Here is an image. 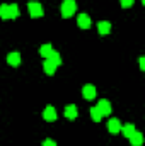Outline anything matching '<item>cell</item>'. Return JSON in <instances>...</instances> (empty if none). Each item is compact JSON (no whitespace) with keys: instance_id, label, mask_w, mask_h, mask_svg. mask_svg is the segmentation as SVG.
I'll list each match as a JSON object with an SVG mask.
<instances>
[{"instance_id":"cell-15","label":"cell","mask_w":145,"mask_h":146,"mask_svg":"<svg viewBox=\"0 0 145 146\" xmlns=\"http://www.w3.org/2000/svg\"><path fill=\"white\" fill-rule=\"evenodd\" d=\"M121 133H123L126 138H130V136L135 133V126H133V124H125V126H121Z\"/></svg>"},{"instance_id":"cell-12","label":"cell","mask_w":145,"mask_h":146,"mask_svg":"<svg viewBox=\"0 0 145 146\" xmlns=\"http://www.w3.org/2000/svg\"><path fill=\"white\" fill-rule=\"evenodd\" d=\"M65 117H67V119H75V117H77V107H75L73 104H68V106L65 107Z\"/></svg>"},{"instance_id":"cell-7","label":"cell","mask_w":145,"mask_h":146,"mask_svg":"<svg viewBox=\"0 0 145 146\" xmlns=\"http://www.w3.org/2000/svg\"><path fill=\"white\" fill-rule=\"evenodd\" d=\"M7 63L12 65V66H19V63H21V54H19L17 51L9 53V54H7Z\"/></svg>"},{"instance_id":"cell-17","label":"cell","mask_w":145,"mask_h":146,"mask_svg":"<svg viewBox=\"0 0 145 146\" xmlns=\"http://www.w3.org/2000/svg\"><path fill=\"white\" fill-rule=\"evenodd\" d=\"M0 17L3 21H9V5L7 3H2L0 5Z\"/></svg>"},{"instance_id":"cell-8","label":"cell","mask_w":145,"mask_h":146,"mask_svg":"<svg viewBox=\"0 0 145 146\" xmlns=\"http://www.w3.org/2000/svg\"><path fill=\"white\" fill-rule=\"evenodd\" d=\"M108 131L113 133V134L119 133V131H121V122H119L118 119H109L108 121Z\"/></svg>"},{"instance_id":"cell-13","label":"cell","mask_w":145,"mask_h":146,"mask_svg":"<svg viewBox=\"0 0 145 146\" xmlns=\"http://www.w3.org/2000/svg\"><path fill=\"white\" fill-rule=\"evenodd\" d=\"M46 60L53 61L56 66H60V65H62V58H60V53H58V51H55V49H53V51L48 54V58H46Z\"/></svg>"},{"instance_id":"cell-11","label":"cell","mask_w":145,"mask_h":146,"mask_svg":"<svg viewBox=\"0 0 145 146\" xmlns=\"http://www.w3.org/2000/svg\"><path fill=\"white\" fill-rule=\"evenodd\" d=\"M97 31H99V34H103V36H106L111 33V24L106 22V21H101L99 24H97Z\"/></svg>"},{"instance_id":"cell-19","label":"cell","mask_w":145,"mask_h":146,"mask_svg":"<svg viewBox=\"0 0 145 146\" xmlns=\"http://www.w3.org/2000/svg\"><path fill=\"white\" fill-rule=\"evenodd\" d=\"M119 2H121V7L123 9H128V7H132L135 3V0H119Z\"/></svg>"},{"instance_id":"cell-16","label":"cell","mask_w":145,"mask_h":146,"mask_svg":"<svg viewBox=\"0 0 145 146\" xmlns=\"http://www.w3.org/2000/svg\"><path fill=\"white\" fill-rule=\"evenodd\" d=\"M53 51V48H51V44H43L41 48H39V54L43 56V58H48V54Z\"/></svg>"},{"instance_id":"cell-9","label":"cell","mask_w":145,"mask_h":146,"mask_svg":"<svg viewBox=\"0 0 145 146\" xmlns=\"http://www.w3.org/2000/svg\"><path fill=\"white\" fill-rule=\"evenodd\" d=\"M128 139H130L132 146H142V143H144V134H142V133H138V131H135Z\"/></svg>"},{"instance_id":"cell-14","label":"cell","mask_w":145,"mask_h":146,"mask_svg":"<svg viewBox=\"0 0 145 146\" xmlns=\"http://www.w3.org/2000/svg\"><path fill=\"white\" fill-rule=\"evenodd\" d=\"M19 17V7L17 3H10L9 5V19H17Z\"/></svg>"},{"instance_id":"cell-20","label":"cell","mask_w":145,"mask_h":146,"mask_svg":"<svg viewBox=\"0 0 145 146\" xmlns=\"http://www.w3.org/2000/svg\"><path fill=\"white\" fill-rule=\"evenodd\" d=\"M43 146H56V143H55L53 139H50V138H48V139H44V141H43Z\"/></svg>"},{"instance_id":"cell-18","label":"cell","mask_w":145,"mask_h":146,"mask_svg":"<svg viewBox=\"0 0 145 146\" xmlns=\"http://www.w3.org/2000/svg\"><path fill=\"white\" fill-rule=\"evenodd\" d=\"M91 117H92L94 122H99V121L103 119V115L99 114V110L96 109V107H91Z\"/></svg>"},{"instance_id":"cell-1","label":"cell","mask_w":145,"mask_h":146,"mask_svg":"<svg viewBox=\"0 0 145 146\" xmlns=\"http://www.w3.org/2000/svg\"><path fill=\"white\" fill-rule=\"evenodd\" d=\"M75 10H77V3H75V0H63L62 2V15L63 17H72L73 14H75Z\"/></svg>"},{"instance_id":"cell-5","label":"cell","mask_w":145,"mask_h":146,"mask_svg":"<svg viewBox=\"0 0 145 146\" xmlns=\"http://www.w3.org/2000/svg\"><path fill=\"white\" fill-rule=\"evenodd\" d=\"M77 24H79L80 29H89L91 24H92V21H91V17H89L87 14H79V17H77Z\"/></svg>"},{"instance_id":"cell-4","label":"cell","mask_w":145,"mask_h":146,"mask_svg":"<svg viewBox=\"0 0 145 146\" xmlns=\"http://www.w3.org/2000/svg\"><path fill=\"white\" fill-rule=\"evenodd\" d=\"M43 119H44V121H48V122L56 121V109H55L53 106L44 107V110H43Z\"/></svg>"},{"instance_id":"cell-6","label":"cell","mask_w":145,"mask_h":146,"mask_svg":"<svg viewBox=\"0 0 145 146\" xmlns=\"http://www.w3.org/2000/svg\"><path fill=\"white\" fill-rule=\"evenodd\" d=\"M82 95H84V99L92 100V99L96 97V87H94V85H91V83L84 85V87H82Z\"/></svg>"},{"instance_id":"cell-21","label":"cell","mask_w":145,"mask_h":146,"mask_svg":"<svg viewBox=\"0 0 145 146\" xmlns=\"http://www.w3.org/2000/svg\"><path fill=\"white\" fill-rule=\"evenodd\" d=\"M140 68H142V70H145V58H144V56L140 58Z\"/></svg>"},{"instance_id":"cell-3","label":"cell","mask_w":145,"mask_h":146,"mask_svg":"<svg viewBox=\"0 0 145 146\" xmlns=\"http://www.w3.org/2000/svg\"><path fill=\"white\" fill-rule=\"evenodd\" d=\"M96 109L99 110V114H101L103 117H106V115H109V114H111V104H109V100L103 99V100H99V102H97Z\"/></svg>"},{"instance_id":"cell-2","label":"cell","mask_w":145,"mask_h":146,"mask_svg":"<svg viewBox=\"0 0 145 146\" xmlns=\"http://www.w3.org/2000/svg\"><path fill=\"white\" fill-rule=\"evenodd\" d=\"M28 9H29V15H31L33 19L43 17V14H44V10H43V5H41L39 2H34V0H31V2L28 3Z\"/></svg>"},{"instance_id":"cell-10","label":"cell","mask_w":145,"mask_h":146,"mask_svg":"<svg viewBox=\"0 0 145 146\" xmlns=\"http://www.w3.org/2000/svg\"><path fill=\"white\" fill-rule=\"evenodd\" d=\"M43 68H44V73L46 75H55V70H56V65L53 63V61H50V60H44V63H43Z\"/></svg>"}]
</instances>
